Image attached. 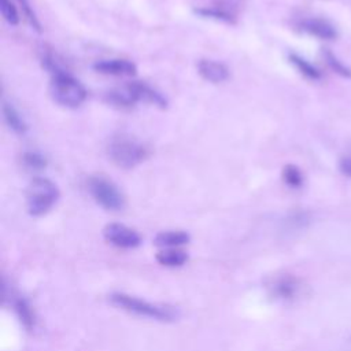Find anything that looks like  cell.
<instances>
[{
  "label": "cell",
  "mask_w": 351,
  "mask_h": 351,
  "mask_svg": "<svg viewBox=\"0 0 351 351\" xmlns=\"http://www.w3.org/2000/svg\"><path fill=\"white\" fill-rule=\"evenodd\" d=\"M93 69L97 73L107 74V75H134L137 71L136 64L126 59L100 60L93 64Z\"/></svg>",
  "instance_id": "8"
},
{
  "label": "cell",
  "mask_w": 351,
  "mask_h": 351,
  "mask_svg": "<svg viewBox=\"0 0 351 351\" xmlns=\"http://www.w3.org/2000/svg\"><path fill=\"white\" fill-rule=\"evenodd\" d=\"M339 167L344 176L351 178V158H341Z\"/></svg>",
  "instance_id": "22"
},
{
  "label": "cell",
  "mask_w": 351,
  "mask_h": 351,
  "mask_svg": "<svg viewBox=\"0 0 351 351\" xmlns=\"http://www.w3.org/2000/svg\"><path fill=\"white\" fill-rule=\"evenodd\" d=\"M12 306H14V310H15L18 318L23 324V326L26 329H33L36 325V315H34V311L32 310V306L29 304V302L23 296L16 295L12 299Z\"/></svg>",
  "instance_id": "14"
},
{
  "label": "cell",
  "mask_w": 351,
  "mask_h": 351,
  "mask_svg": "<svg viewBox=\"0 0 351 351\" xmlns=\"http://www.w3.org/2000/svg\"><path fill=\"white\" fill-rule=\"evenodd\" d=\"M324 58L326 64L332 69V71H335L343 78H351V67H348L343 60H340L333 52L328 49L324 51Z\"/></svg>",
  "instance_id": "17"
},
{
  "label": "cell",
  "mask_w": 351,
  "mask_h": 351,
  "mask_svg": "<svg viewBox=\"0 0 351 351\" xmlns=\"http://www.w3.org/2000/svg\"><path fill=\"white\" fill-rule=\"evenodd\" d=\"M0 10L3 18L12 26L18 25L19 22V15L15 8V5L11 3V0H0Z\"/></svg>",
  "instance_id": "19"
},
{
  "label": "cell",
  "mask_w": 351,
  "mask_h": 351,
  "mask_svg": "<svg viewBox=\"0 0 351 351\" xmlns=\"http://www.w3.org/2000/svg\"><path fill=\"white\" fill-rule=\"evenodd\" d=\"M282 180L287 185L292 188H299L303 184V173L298 166L289 163L282 169Z\"/></svg>",
  "instance_id": "18"
},
{
  "label": "cell",
  "mask_w": 351,
  "mask_h": 351,
  "mask_svg": "<svg viewBox=\"0 0 351 351\" xmlns=\"http://www.w3.org/2000/svg\"><path fill=\"white\" fill-rule=\"evenodd\" d=\"M156 261L167 267H178L186 263L188 254L181 248H162L156 254Z\"/></svg>",
  "instance_id": "13"
},
{
  "label": "cell",
  "mask_w": 351,
  "mask_h": 351,
  "mask_svg": "<svg viewBox=\"0 0 351 351\" xmlns=\"http://www.w3.org/2000/svg\"><path fill=\"white\" fill-rule=\"evenodd\" d=\"M197 71L206 81L213 84L223 82L229 77V70L225 64L210 59H202L197 63Z\"/></svg>",
  "instance_id": "10"
},
{
  "label": "cell",
  "mask_w": 351,
  "mask_h": 351,
  "mask_svg": "<svg viewBox=\"0 0 351 351\" xmlns=\"http://www.w3.org/2000/svg\"><path fill=\"white\" fill-rule=\"evenodd\" d=\"M23 162L29 169H33V170H41L47 166L45 158L37 152H26L23 155Z\"/></svg>",
  "instance_id": "20"
},
{
  "label": "cell",
  "mask_w": 351,
  "mask_h": 351,
  "mask_svg": "<svg viewBox=\"0 0 351 351\" xmlns=\"http://www.w3.org/2000/svg\"><path fill=\"white\" fill-rule=\"evenodd\" d=\"M49 93L58 104L69 108L80 107L86 99L85 88L67 71L52 75Z\"/></svg>",
  "instance_id": "3"
},
{
  "label": "cell",
  "mask_w": 351,
  "mask_h": 351,
  "mask_svg": "<svg viewBox=\"0 0 351 351\" xmlns=\"http://www.w3.org/2000/svg\"><path fill=\"white\" fill-rule=\"evenodd\" d=\"M270 293L278 300H292L299 295L300 281L292 274H278L269 284Z\"/></svg>",
  "instance_id": "7"
},
{
  "label": "cell",
  "mask_w": 351,
  "mask_h": 351,
  "mask_svg": "<svg viewBox=\"0 0 351 351\" xmlns=\"http://www.w3.org/2000/svg\"><path fill=\"white\" fill-rule=\"evenodd\" d=\"M103 234L110 244L118 248H136L141 243V237L134 229L118 222L106 225Z\"/></svg>",
  "instance_id": "6"
},
{
  "label": "cell",
  "mask_w": 351,
  "mask_h": 351,
  "mask_svg": "<svg viewBox=\"0 0 351 351\" xmlns=\"http://www.w3.org/2000/svg\"><path fill=\"white\" fill-rule=\"evenodd\" d=\"M88 191L92 197L103 208L110 211H118L125 206V199L122 192L115 184L104 177H92L88 180Z\"/></svg>",
  "instance_id": "5"
},
{
  "label": "cell",
  "mask_w": 351,
  "mask_h": 351,
  "mask_svg": "<svg viewBox=\"0 0 351 351\" xmlns=\"http://www.w3.org/2000/svg\"><path fill=\"white\" fill-rule=\"evenodd\" d=\"M18 1H19V4H21V8H22V11H23L26 19L30 22V25H32L37 32H40V30H41V29H40L41 25H40V22H38V19H37L34 11L32 10L29 1H27V0H18Z\"/></svg>",
  "instance_id": "21"
},
{
  "label": "cell",
  "mask_w": 351,
  "mask_h": 351,
  "mask_svg": "<svg viewBox=\"0 0 351 351\" xmlns=\"http://www.w3.org/2000/svg\"><path fill=\"white\" fill-rule=\"evenodd\" d=\"M3 115L4 119L7 122V125L10 126V129H12L15 133L18 134H23L27 129L25 121L22 119V117L19 115V112L8 103L3 104Z\"/></svg>",
  "instance_id": "15"
},
{
  "label": "cell",
  "mask_w": 351,
  "mask_h": 351,
  "mask_svg": "<svg viewBox=\"0 0 351 351\" xmlns=\"http://www.w3.org/2000/svg\"><path fill=\"white\" fill-rule=\"evenodd\" d=\"M128 88L132 92L134 101L154 104L160 108L166 107V100L163 99V96L160 93H158L155 89H152L149 85H147L144 82H132L128 85Z\"/></svg>",
  "instance_id": "9"
},
{
  "label": "cell",
  "mask_w": 351,
  "mask_h": 351,
  "mask_svg": "<svg viewBox=\"0 0 351 351\" xmlns=\"http://www.w3.org/2000/svg\"><path fill=\"white\" fill-rule=\"evenodd\" d=\"M59 199L58 186L48 178L36 177L26 191V206L30 215L38 217L48 213Z\"/></svg>",
  "instance_id": "2"
},
{
  "label": "cell",
  "mask_w": 351,
  "mask_h": 351,
  "mask_svg": "<svg viewBox=\"0 0 351 351\" xmlns=\"http://www.w3.org/2000/svg\"><path fill=\"white\" fill-rule=\"evenodd\" d=\"M110 302L118 307L122 308L130 314L145 317L148 319L160 321V322H170L178 318L180 313L177 307L165 304V303H152L145 299L128 295L123 292H115L110 295Z\"/></svg>",
  "instance_id": "1"
},
{
  "label": "cell",
  "mask_w": 351,
  "mask_h": 351,
  "mask_svg": "<svg viewBox=\"0 0 351 351\" xmlns=\"http://www.w3.org/2000/svg\"><path fill=\"white\" fill-rule=\"evenodd\" d=\"M110 159L122 169H132L149 156V148L133 138L118 137L108 145Z\"/></svg>",
  "instance_id": "4"
},
{
  "label": "cell",
  "mask_w": 351,
  "mask_h": 351,
  "mask_svg": "<svg viewBox=\"0 0 351 351\" xmlns=\"http://www.w3.org/2000/svg\"><path fill=\"white\" fill-rule=\"evenodd\" d=\"M300 27L306 33H308V34H311L317 38H321V40H333L337 36L336 29L333 27V25L329 23L325 19H321V18L304 19L300 23Z\"/></svg>",
  "instance_id": "11"
},
{
  "label": "cell",
  "mask_w": 351,
  "mask_h": 351,
  "mask_svg": "<svg viewBox=\"0 0 351 351\" xmlns=\"http://www.w3.org/2000/svg\"><path fill=\"white\" fill-rule=\"evenodd\" d=\"M188 243L189 234L182 230H165L155 237V244L162 248H180Z\"/></svg>",
  "instance_id": "12"
},
{
  "label": "cell",
  "mask_w": 351,
  "mask_h": 351,
  "mask_svg": "<svg viewBox=\"0 0 351 351\" xmlns=\"http://www.w3.org/2000/svg\"><path fill=\"white\" fill-rule=\"evenodd\" d=\"M289 62L298 69L299 73H302L306 78L308 80H313V81H317L321 78V71L314 66L311 64L310 62H307L306 59H303L302 56L299 55H295V53H291L289 55Z\"/></svg>",
  "instance_id": "16"
}]
</instances>
